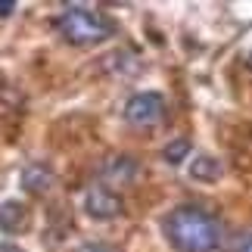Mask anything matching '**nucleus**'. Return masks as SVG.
I'll list each match as a JSON object with an SVG mask.
<instances>
[{
  "label": "nucleus",
  "mask_w": 252,
  "mask_h": 252,
  "mask_svg": "<svg viewBox=\"0 0 252 252\" xmlns=\"http://www.w3.org/2000/svg\"><path fill=\"white\" fill-rule=\"evenodd\" d=\"M84 212L94 221H112L125 212V202L115 190H109L106 184H94L91 190L84 193Z\"/></svg>",
  "instance_id": "nucleus-4"
},
{
  "label": "nucleus",
  "mask_w": 252,
  "mask_h": 252,
  "mask_svg": "<svg viewBox=\"0 0 252 252\" xmlns=\"http://www.w3.org/2000/svg\"><path fill=\"white\" fill-rule=\"evenodd\" d=\"M53 184H56L53 171L47 168V165H41V162H37V165H28L22 171V187L32 193V196H47Z\"/></svg>",
  "instance_id": "nucleus-7"
},
{
  "label": "nucleus",
  "mask_w": 252,
  "mask_h": 252,
  "mask_svg": "<svg viewBox=\"0 0 252 252\" xmlns=\"http://www.w3.org/2000/svg\"><path fill=\"white\" fill-rule=\"evenodd\" d=\"M234 252H252V230H243L234 240Z\"/></svg>",
  "instance_id": "nucleus-10"
},
{
  "label": "nucleus",
  "mask_w": 252,
  "mask_h": 252,
  "mask_svg": "<svg viewBox=\"0 0 252 252\" xmlns=\"http://www.w3.org/2000/svg\"><path fill=\"white\" fill-rule=\"evenodd\" d=\"M162 159L168 162V165H181L184 159H190V140L187 137H178L165 143V150H162Z\"/></svg>",
  "instance_id": "nucleus-9"
},
{
  "label": "nucleus",
  "mask_w": 252,
  "mask_h": 252,
  "mask_svg": "<svg viewBox=\"0 0 252 252\" xmlns=\"http://www.w3.org/2000/svg\"><path fill=\"white\" fill-rule=\"evenodd\" d=\"M165 112H168L165 96L156 94V91H140L125 103V119H128L134 128H156V125L165 119Z\"/></svg>",
  "instance_id": "nucleus-3"
},
{
  "label": "nucleus",
  "mask_w": 252,
  "mask_h": 252,
  "mask_svg": "<svg viewBox=\"0 0 252 252\" xmlns=\"http://www.w3.org/2000/svg\"><path fill=\"white\" fill-rule=\"evenodd\" d=\"M78 252H115L112 246H106V243H84Z\"/></svg>",
  "instance_id": "nucleus-11"
},
{
  "label": "nucleus",
  "mask_w": 252,
  "mask_h": 252,
  "mask_svg": "<svg viewBox=\"0 0 252 252\" xmlns=\"http://www.w3.org/2000/svg\"><path fill=\"white\" fill-rule=\"evenodd\" d=\"M13 9H16V3H13V0H0V16H9Z\"/></svg>",
  "instance_id": "nucleus-12"
},
{
  "label": "nucleus",
  "mask_w": 252,
  "mask_h": 252,
  "mask_svg": "<svg viewBox=\"0 0 252 252\" xmlns=\"http://www.w3.org/2000/svg\"><path fill=\"white\" fill-rule=\"evenodd\" d=\"M221 174H224L221 159L209 156V153H199L196 159H190V178H193V181H199V184H215Z\"/></svg>",
  "instance_id": "nucleus-8"
},
{
  "label": "nucleus",
  "mask_w": 252,
  "mask_h": 252,
  "mask_svg": "<svg viewBox=\"0 0 252 252\" xmlns=\"http://www.w3.org/2000/svg\"><path fill=\"white\" fill-rule=\"evenodd\" d=\"M249 65H252V56H249Z\"/></svg>",
  "instance_id": "nucleus-14"
},
{
  "label": "nucleus",
  "mask_w": 252,
  "mask_h": 252,
  "mask_svg": "<svg viewBox=\"0 0 252 252\" xmlns=\"http://www.w3.org/2000/svg\"><path fill=\"white\" fill-rule=\"evenodd\" d=\"M100 174L109 184H122V187H131L134 181L140 178V165H137V159H131V156H109L103 162V168Z\"/></svg>",
  "instance_id": "nucleus-6"
},
{
  "label": "nucleus",
  "mask_w": 252,
  "mask_h": 252,
  "mask_svg": "<svg viewBox=\"0 0 252 252\" xmlns=\"http://www.w3.org/2000/svg\"><path fill=\"white\" fill-rule=\"evenodd\" d=\"M165 237L178 252H218L224 227L215 215L196 206H178L165 218Z\"/></svg>",
  "instance_id": "nucleus-1"
},
{
  "label": "nucleus",
  "mask_w": 252,
  "mask_h": 252,
  "mask_svg": "<svg viewBox=\"0 0 252 252\" xmlns=\"http://www.w3.org/2000/svg\"><path fill=\"white\" fill-rule=\"evenodd\" d=\"M56 32L75 47H96L115 34V22L91 6H65L56 19Z\"/></svg>",
  "instance_id": "nucleus-2"
},
{
  "label": "nucleus",
  "mask_w": 252,
  "mask_h": 252,
  "mask_svg": "<svg viewBox=\"0 0 252 252\" xmlns=\"http://www.w3.org/2000/svg\"><path fill=\"white\" fill-rule=\"evenodd\" d=\"M0 252H22V249H16V246H9V243H0Z\"/></svg>",
  "instance_id": "nucleus-13"
},
{
  "label": "nucleus",
  "mask_w": 252,
  "mask_h": 252,
  "mask_svg": "<svg viewBox=\"0 0 252 252\" xmlns=\"http://www.w3.org/2000/svg\"><path fill=\"white\" fill-rule=\"evenodd\" d=\"M32 227V209L22 199H6L0 206V234H25Z\"/></svg>",
  "instance_id": "nucleus-5"
}]
</instances>
